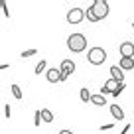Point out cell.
<instances>
[{"instance_id":"6da1fadb","label":"cell","mask_w":134,"mask_h":134,"mask_svg":"<svg viewBox=\"0 0 134 134\" xmlns=\"http://www.w3.org/2000/svg\"><path fill=\"white\" fill-rule=\"evenodd\" d=\"M67 47L71 53H81V51L87 49V38L83 34H71L67 38Z\"/></svg>"},{"instance_id":"7a4b0ae2","label":"cell","mask_w":134,"mask_h":134,"mask_svg":"<svg viewBox=\"0 0 134 134\" xmlns=\"http://www.w3.org/2000/svg\"><path fill=\"white\" fill-rule=\"evenodd\" d=\"M105 59H107V51L103 49V47H99V46L91 47L89 53H87V61L91 63V65H103Z\"/></svg>"},{"instance_id":"3957f363","label":"cell","mask_w":134,"mask_h":134,"mask_svg":"<svg viewBox=\"0 0 134 134\" xmlns=\"http://www.w3.org/2000/svg\"><path fill=\"white\" fill-rule=\"evenodd\" d=\"M91 8H93V12H95V16L99 20L109 16V2H105V0H95L91 4Z\"/></svg>"},{"instance_id":"277c9868","label":"cell","mask_w":134,"mask_h":134,"mask_svg":"<svg viewBox=\"0 0 134 134\" xmlns=\"http://www.w3.org/2000/svg\"><path fill=\"white\" fill-rule=\"evenodd\" d=\"M83 18H85V10L83 8H71L69 12H67V22L69 24H81L83 22Z\"/></svg>"},{"instance_id":"5b68a950","label":"cell","mask_w":134,"mask_h":134,"mask_svg":"<svg viewBox=\"0 0 134 134\" xmlns=\"http://www.w3.org/2000/svg\"><path fill=\"white\" fill-rule=\"evenodd\" d=\"M59 69H61V73H63L61 81H65L71 73H75V61H73V59H63L61 65H59Z\"/></svg>"},{"instance_id":"8992f818","label":"cell","mask_w":134,"mask_h":134,"mask_svg":"<svg viewBox=\"0 0 134 134\" xmlns=\"http://www.w3.org/2000/svg\"><path fill=\"white\" fill-rule=\"evenodd\" d=\"M118 51H120V57H134V43L132 42H122L118 46Z\"/></svg>"},{"instance_id":"52a82bcc","label":"cell","mask_w":134,"mask_h":134,"mask_svg":"<svg viewBox=\"0 0 134 134\" xmlns=\"http://www.w3.org/2000/svg\"><path fill=\"white\" fill-rule=\"evenodd\" d=\"M46 77H47L49 83H59L61 77H63V73H61V69H57V67H51V69L46 71Z\"/></svg>"},{"instance_id":"ba28073f","label":"cell","mask_w":134,"mask_h":134,"mask_svg":"<svg viewBox=\"0 0 134 134\" xmlns=\"http://www.w3.org/2000/svg\"><path fill=\"white\" fill-rule=\"evenodd\" d=\"M118 85H120V83H116L114 79L105 81V85H103V89H100V95H113V93L118 89Z\"/></svg>"},{"instance_id":"9c48e42d","label":"cell","mask_w":134,"mask_h":134,"mask_svg":"<svg viewBox=\"0 0 134 134\" xmlns=\"http://www.w3.org/2000/svg\"><path fill=\"white\" fill-rule=\"evenodd\" d=\"M109 73H110V79H114L116 83H124V73H122V69L118 65H113L109 69Z\"/></svg>"},{"instance_id":"30bf717a","label":"cell","mask_w":134,"mask_h":134,"mask_svg":"<svg viewBox=\"0 0 134 134\" xmlns=\"http://www.w3.org/2000/svg\"><path fill=\"white\" fill-rule=\"evenodd\" d=\"M118 67H120L122 71H130V69H134V57H120Z\"/></svg>"},{"instance_id":"8fae6325","label":"cell","mask_w":134,"mask_h":134,"mask_svg":"<svg viewBox=\"0 0 134 134\" xmlns=\"http://www.w3.org/2000/svg\"><path fill=\"white\" fill-rule=\"evenodd\" d=\"M110 116H113L114 120H124V110L118 105H110Z\"/></svg>"},{"instance_id":"7c38bea8","label":"cell","mask_w":134,"mask_h":134,"mask_svg":"<svg viewBox=\"0 0 134 134\" xmlns=\"http://www.w3.org/2000/svg\"><path fill=\"white\" fill-rule=\"evenodd\" d=\"M91 103H93V105H97V107H105L107 105V97L105 95H93L91 97Z\"/></svg>"},{"instance_id":"4fadbf2b","label":"cell","mask_w":134,"mask_h":134,"mask_svg":"<svg viewBox=\"0 0 134 134\" xmlns=\"http://www.w3.org/2000/svg\"><path fill=\"white\" fill-rule=\"evenodd\" d=\"M42 120L43 122H53V113L49 109H42Z\"/></svg>"},{"instance_id":"5bb4252c","label":"cell","mask_w":134,"mask_h":134,"mask_svg":"<svg viewBox=\"0 0 134 134\" xmlns=\"http://www.w3.org/2000/svg\"><path fill=\"white\" fill-rule=\"evenodd\" d=\"M79 97H81V100H83V103H91V93H89V89L87 87H83L81 89V93H79Z\"/></svg>"},{"instance_id":"9a60e30c","label":"cell","mask_w":134,"mask_h":134,"mask_svg":"<svg viewBox=\"0 0 134 134\" xmlns=\"http://www.w3.org/2000/svg\"><path fill=\"white\" fill-rule=\"evenodd\" d=\"M46 67H47V61H46V59H42V61H40L38 65H36V69H34V73H36V75H42V73L46 71Z\"/></svg>"},{"instance_id":"2e32d148","label":"cell","mask_w":134,"mask_h":134,"mask_svg":"<svg viewBox=\"0 0 134 134\" xmlns=\"http://www.w3.org/2000/svg\"><path fill=\"white\" fill-rule=\"evenodd\" d=\"M85 18H87L89 22H99V18L95 16V12H93V8H91V6H89V8L85 10Z\"/></svg>"},{"instance_id":"e0dca14e","label":"cell","mask_w":134,"mask_h":134,"mask_svg":"<svg viewBox=\"0 0 134 134\" xmlns=\"http://www.w3.org/2000/svg\"><path fill=\"white\" fill-rule=\"evenodd\" d=\"M10 89H12V95H14V99H22V89H20V85H10Z\"/></svg>"},{"instance_id":"ac0fdd59","label":"cell","mask_w":134,"mask_h":134,"mask_svg":"<svg viewBox=\"0 0 134 134\" xmlns=\"http://www.w3.org/2000/svg\"><path fill=\"white\" fill-rule=\"evenodd\" d=\"M42 124V110H36L34 113V126H40Z\"/></svg>"},{"instance_id":"d6986e66","label":"cell","mask_w":134,"mask_h":134,"mask_svg":"<svg viewBox=\"0 0 134 134\" xmlns=\"http://www.w3.org/2000/svg\"><path fill=\"white\" fill-rule=\"evenodd\" d=\"M36 53H38V49H26V51L20 53V57H32V55H36Z\"/></svg>"},{"instance_id":"ffe728a7","label":"cell","mask_w":134,"mask_h":134,"mask_svg":"<svg viewBox=\"0 0 134 134\" xmlns=\"http://www.w3.org/2000/svg\"><path fill=\"white\" fill-rule=\"evenodd\" d=\"M124 89H126V85H124V83H120V85H118V89H116V91L113 93V97H118V95H120L122 91H124Z\"/></svg>"},{"instance_id":"44dd1931","label":"cell","mask_w":134,"mask_h":134,"mask_svg":"<svg viewBox=\"0 0 134 134\" xmlns=\"http://www.w3.org/2000/svg\"><path fill=\"white\" fill-rule=\"evenodd\" d=\"M2 12H4V16H6V18H10V12H8V4H6V2H2Z\"/></svg>"},{"instance_id":"7402d4cb","label":"cell","mask_w":134,"mask_h":134,"mask_svg":"<svg viewBox=\"0 0 134 134\" xmlns=\"http://www.w3.org/2000/svg\"><path fill=\"white\" fill-rule=\"evenodd\" d=\"M113 122H109V124H100V130H103V132H105V130H110V128H113Z\"/></svg>"},{"instance_id":"603a6c76","label":"cell","mask_w":134,"mask_h":134,"mask_svg":"<svg viewBox=\"0 0 134 134\" xmlns=\"http://www.w3.org/2000/svg\"><path fill=\"white\" fill-rule=\"evenodd\" d=\"M4 116L10 118V105H4Z\"/></svg>"},{"instance_id":"cb8c5ba5","label":"cell","mask_w":134,"mask_h":134,"mask_svg":"<svg viewBox=\"0 0 134 134\" xmlns=\"http://www.w3.org/2000/svg\"><path fill=\"white\" fill-rule=\"evenodd\" d=\"M128 132H130V124H126V126H124V128H122V130H120V134H128Z\"/></svg>"},{"instance_id":"d4e9b609","label":"cell","mask_w":134,"mask_h":134,"mask_svg":"<svg viewBox=\"0 0 134 134\" xmlns=\"http://www.w3.org/2000/svg\"><path fill=\"white\" fill-rule=\"evenodd\" d=\"M57 134H73V132H71V130H67V128H63V130H59Z\"/></svg>"},{"instance_id":"484cf974","label":"cell","mask_w":134,"mask_h":134,"mask_svg":"<svg viewBox=\"0 0 134 134\" xmlns=\"http://www.w3.org/2000/svg\"><path fill=\"white\" fill-rule=\"evenodd\" d=\"M130 26H132V30H134V22H132V24H130Z\"/></svg>"}]
</instances>
